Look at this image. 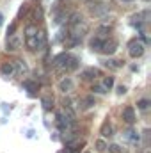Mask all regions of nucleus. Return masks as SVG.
<instances>
[{"label": "nucleus", "instance_id": "1", "mask_svg": "<svg viewBox=\"0 0 151 153\" xmlns=\"http://www.w3.org/2000/svg\"><path fill=\"white\" fill-rule=\"evenodd\" d=\"M71 57H73V55H70V53L62 52V53H59V55H55V57H53L52 66H53L55 70H64V71H66V68H68V64H70Z\"/></svg>", "mask_w": 151, "mask_h": 153}, {"label": "nucleus", "instance_id": "2", "mask_svg": "<svg viewBox=\"0 0 151 153\" xmlns=\"http://www.w3.org/2000/svg\"><path fill=\"white\" fill-rule=\"evenodd\" d=\"M128 52H130L132 57H141V55L144 53V45H142L139 39H132V41L128 43Z\"/></svg>", "mask_w": 151, "mask_h": 153}, {"label": "nucleus", "instance_id": "3", "mask_svg": "<svg viewBox=\"0 0 151 153\" xmlns=\"http://www.w3.org/2000/svg\"><path fill=\"white\" fill-rule=\"evenodd\" d=\"M87 30H89V27H87V23L82 20V22H78L76 25H73V29H71V38H75V39H78V41H80V39H82V36H84Z\"/></svg>", "mask_w": 151, "mask_h": 153}, {"label": "nucleus", "instance_id": "4", "mask_svg": "<svg viewBox=\"0 0 151 153\" xmlns=\"http://www.w3.org/2000/svg\"><path fill=\"white\" fill-rule=\"evenodd\" d=\"M115 50H117V41L115 39H103V45H101V52L103 53L112 55Z\"/></svg>", "mask_w": 151, "mask_h": 153}, {"label": "nucleus", "instance_id": "5", "mask_svg": "<svg viewBox=\"0 0 151 153\" xmlns=\"http://www.w3.org/2000/svg\"><path fill=\"white\" fill-rule=\"evenodd\" d=\"M20 48V38L16 34H11L7 36V43H5V50L7 52H16Z\"/></svg>", "mask_w": 151, "mask_h": 153}, {"label": "nucleus", "instance_id": "6", "mask_svg": "<svg viewBox=\"0 0 151 153\" xmlns=\"http://www.w3.org/2000/svg\"><path fill=\"white\" fill-rule=\"evenodd\" d=\"M91 13L94 16H105L109 13V5L107 4H94V5H91Z\"/></svg>", "mask_w": 151, "mask_h": 153}, {"label": "nucleus", "instance_id": "7", "mask_svg": "<svg viewBox=\"0 0 151 153\" xmlns=\"http://www.w3.org/2000/svg\"><path fill=\"white\" fill-rule=\"evenodd\" d=\"M123 119H124L128 125L135 123V111H133V107H124V111H123Z\"/></svg>", "mask_w": 151, "mask_h": 153}, {"label": "nucleus", "instance_id": "8", "mask_svg": "<svg viewBox=\"0 0 151 153\" xmlns=\"http://www.w3.org/2000/svg\"><path fill=\"white\" fill-rule=\"evenodd\" d=\"M46 46V34L43 30H38L36 34V50H44Z\"/></svg>", "mask_w": 151, "mask_h": 153}, {"label": "nucleus", "instance_id": "9", "mask_svg": "<svg viewBox=\"0 0 151 153\" xmlns=\"http://www.w3.org/2000/svg\"><path fill=\"white\" fill-rule=\"evenodd\" d=\"M13 66H14V73H18V75H27L29 73V68L23 61H14Z\"/></svg>", "mask_w": 151, "mask_h": 153}, {"label": "nucleus", "instance_id": "10", "mask_svg": "<svg viewBox=\"0 0 151 153\" xmlns=\"http://www.w3.org/2000/svg\"><path fill=\"white\" fill-rule=\"evenodd\" d=\"M59 89H61L62 93H70V91L73 89V80H71L70 76H66V78H62V80L59 82Z\"/></svg>", "mask_w": 151, "mask_h": 153}, {"label": "nucleus", "instance_id": "11", "mask_svg": "<svg viewBox=\"0 0 151 153\" xmlns=\"http://www.w3.org/2000/svg\"><path fill=\"white\" fill-rule=\"evenodd\" d=\"M93 105H94V98H93V96H84V98L80 100V109H84V111H85V109H91Z\"/></svg>", "mask_w": 151, "mask_h": 153}, {"label": "nucleus", "instance_id": "12", "mask_svg": "<svg viewBox=\"0 0 151 153\" xmlns=\"http://www.w3.org/2000/svg\"><path fill=\"white\" fill-rule=\"evenodd\" d=\"M96 75H100V71H98V70H94V68H89V70L82 71V75H80V76H82L84 80H93Z\"/></svg>", "mask_w": 151, "mask_h": 153}, {"label": "nucleus", "instance_id": "13", "mask_svg": "<svg viewBox=\"0 0 151 153\" xmlns=\"http://www.w3.org/2000/svg\"><path fill=\"white\" fill-rule=\"evenodd\" d=\"M23 87H25L30 94H36V91H38L39 85L36 84V82H32V80H25V82H23Z\"/></svg>", "mask_w": 151, "mask_h": 153}, {"label": "nucleus", "instance_id": "14", "mask_svg": "<svg viewBox=\"0 0 151 153\" xmlns=\"http://www.w3.org/2000/svg\"><path fill=\"white\" fill-rule=\"evenodd\" d=\"M2 73H4V76H13L14 75V66H13V62H5V64L2 66Z\"/></svg>", "mask_w": 151, "mask_h": 153}, {"label": "nucleus", "instance_id": "15", "mask_svg": "<svg viewBox=\"0 0 151 153\" xmlns=\"http://www.w3.org/2000/svg\"><path fill=\"white\" fill-rule=\"evenodd\" d=\"M41 105H43L44 111H50V109L53 107V98H52V96H43V98H41Z\"/></svg>", "mask_w": 151, "mask_h": 153}, {"label": "nucleus", "instance_id": "16", "mask_svg": "<svg viewBox=\"0 0 151 153\" xmlns=\"http://www.w3.org/2000/svg\"><path fill=\"white\" fill-rule=\"evenodd\" d=\"M110 32V27L109 25H101V27H98V30H96V38L100 39H105V36Z\"/></svg>", "mask_w": 151, "mask_h": 153}, {"label": "nucleus", "instance_id": "17", "mask_svg": "<svg viewBox=\"0 0 151 153\" xmlns=\"http://www.w3.org/2000/svg\"><path fill=\"white\" fill-rule=\"evenodd\" d=\"M101 45H103V39H100V38L91 39V48H93L94 52H101Z\"/></svg>", "mask_w": 151, "mask_h": 153}, {"label": "nucleus", "instance_id": "18", "mask_svg": "<svg viewBox=\"0 0 151 153\" xmlns=\"http://www.w3.org/2000/svg\"><path fill=\"white\" fill-rule=\"evenodd\" d=\"M101 135H103V137H110V135H112V125H110L109 121L103 123V126H101Z\"/></svg>", "mask_w": 151, "mask_h": 153}, {"label": "nucleus", "instance_id": "19", "mask_svg": "<svg viewBox=\"0 0 151 153\" xmlns=\"http://www.w3.org/2000/svg\"><path fill=\"white\" fill-rule=\"evenodd\" d=\"M103 64H105V66H109L110 70H117V68H121L123 61H105Z\"/></svg>", "mask_w": 151, "mask_h": 153}, {"label": "nucleus", "instance_id": "20", "mask_svg": "<svg viewBox=\"0 0 151 153\" xmlns=\"http://www.w3.org/2000/svg\"><path fill=\"white\" fill-rule=\"evenodd\" d=\"M25 34H27V38L36 36V34H38V27H36V25H29V27L25 29Z\"/></svg>", "mask_w": 151, "mask_h": 153}, {"label": "nucleus", "instance_id": "21", "mask_svg": "<svg viewBox=\"0 0 151 153\" xmlns=\"http://www.w3.org/2000/svg\"><path fill=\"white\" fill-rule=\"evenodd\" d=\"M76 68H78V59H76V57H71V61H70V64H68L66 71H75Z\"/></svg>", "mask_w": 151, "mask_h": 153}, {"label": "nucleus", "instance_id": "22", "mask_svg": "<svg viewBox=\"0 0 151 153\" xmlns=\"http://www.w3.org/2000/svg\"><path fill=\"white\" fill-rule=\"evenodd\" d=\"M78 43H80L78 39H75V38H71V36H70V38L64 41V46H66V48H71V46H76Z\"/></svg>", "mask_w": 151, "mask_h": 153}, {"label": "nucleus", "instance_id": "23", "mask_svg": "<svg viewBox=\"0 0 151 153\" xmlns=\"http://www.w3.org/2000/svg\"><path fill=\"white\" fill-rule=\"evenodd\" d=\"M101 85H103V87L109 91V89H110V87L114 85V78H112V76H105V80L101 82Z\"/></svg>", "mask_w": 151, "mask_h": 153}, {"label": "nucleus", "instance_id": "24", "mask_svg": "<svg viewBox=\"0 0 151 153\" xmlns=\"http://www.w3.org/2000/svg\"><path fill=\"white\" fill-rule=\"evenodd\" d=\"M126 139H130L132 143H137V141H139V134H135L133 130H128V132H126Z\"/></svg>", "mask_w": 151, "mask_h": 153}, {"label": "nucleus", "instance_id": "25", "mask_svg": "<svg viewBox=\"0 0 151 153\" xmlns=\"http://www.w3.org/2000/svg\"><path fill=\"white\" fill-rule=\"evenodd\" d=\"M93 91L98 93V94H105V93H107V89H105L101 84H94V85H93Z\"/></svg>", "mask_w": 151, "mask_h": 153}, {"label": "nucleus", "instance_id": "26", "mask_svg": "<svg viewBox=\"0 0 151 153\" xmlns=\"http://www.w3.org/2000/svg\"><path fill=\"white\" fill-rule=\"evenodd\" d=\"M137 107H139V109H142V111H146V109L150 107V100H146V98H144V100H139Z\"/></svg>", "mask_w": 151, "mask_h": 153}, {"label": "nucleus", "instance_id": "27", "mask_svg": "<svg viewBox=\"0 0 151 153\" xmlns=\"http://www.w3.org/2000/svg\"><path fill=\"white\" fill-rule=\"evenodd\" d=\"M78 22H82V16H80L78 13H75V14H71V18H70V23H71V25H76Z\"/></svg>", "mask_w": 151, "mask_h": 153}, {"label": "nucleus", "instance_id": "28", "mask_svg": "<svg viewBox=\"0 0 151 153\" xmlns=\"http://www.w3.org/2000/svg\"><path fill=\"white\" fill-rule=\"evenodd\" d=\"M96 150H98V152H105V150H107L105 141H101V139H100V141H96Z\"/></svg>", "mask_w": 151, "mask_h": 153}, {"label": "nucleus", "instance_id": "29", "mask_svg": "<svg viewBox=\"0 0 151 153\" xmlns=\"http://www.w3.org/2000/svg\"><path fill=\"white\" fill-rule=\"evenodd\" d=\"M107 148H109L110 153H121V148H119L117 144H110V146H107Z\"/></svg>", "mask_w": 151, "mask_h": 153}, {"label": "nucleus", "instance_id": "30", "mask_svg": "<svg viewBox=\"0 0 151 153\" xmlns=\"http://www.w3.org/2000/svg\"><path fill=\"white\" fill-rule=\"evenodd\" d=\"M14 30H16V25H14V23H13V25H11V27H9V30H7V34H9V36H11V34H14Z\"/></svg>", "mask_w": 151, "mask_h": 153}, {"label": "nucleus", "instance_id": "31", "mask_svg": "<svg viewBox=\"0 0 151 153\" xmlns=\"http://www.w3.org/2000/svg\"><path fill=\"white\" fill-rule=\"evenodd\" d=\"M117 93H119V94H124V93H126V87H124V85H119V87H117Z\"/></svg>", "mask_w": 151, "mask_h": 153}, {"label": "nucleus", "instance_id": "32", "mask_svg": "<svg viewBox=\"0 0 151 153\" xmlns=\"http://www.w3.org/2000/svg\"><path fill=\"white\" fill-rule=\"evenodd\" d=\"M4 23V16H2V13H0V25Z\"/></svg>", "mask_w": 151, "mask_h": 153}, {"label": "nucleus", "instance_id": "33", "mask_svg": "<svg viewBox=\"0 0 151 153\" xmlns=\"http://www.w3.org/2000/svg\"><path fill=\"white\" fill-rule=\"evenodd\" d=\"M59 153H71L70 150H62V152H59Z\"/></svg>", "mask_w": 151, "mask_h": 153}, {"label": "nucleus", "instance_id": "34", "mask_svg": "<svg viewBox=\"0 0 151 153\" xmlns=\"http://www.w3.org/2000/svg\"><path fill=\"white\" fill-rule=\"evenodd\" d=\"M123 2H133V0H123Z\"/></svg>", "mask_w": 151, "mask_h": 153}, {"label": "nucleus", "instance_id": "35", "mask_svg": "<svg viewBox=\"0 0 151 153\" xmlns=\"http://www.w3.org/2000/svg\"><path fill=\"white\" fill-rule=\"evenodd\" d=\"M85 153H89V152H85Z\"/></svg>", "mask_w": 151, "mask_h": 153}]
</instances>
